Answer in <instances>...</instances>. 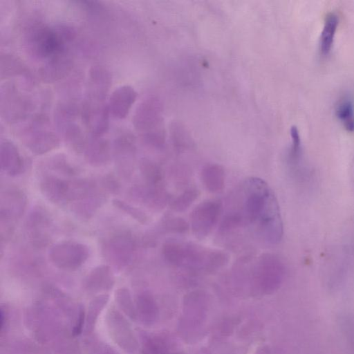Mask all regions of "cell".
Returning <instances> with one entry per match:
<instances>
[{
    "mask_svg": "<svg viewBox=\"0 0 354 354\" xmlns=\"http://www.w3.org/2000/svg\"><path fill=\"white\" fill-rule=\"evenodd\" d=\"M243 202L239 211L243 223L249 225L261 240L269 244L279 243L283 222L277 200L268 183L257 177L248 178L243 186Z\"/></svg>",
    "mask_w": 354,
    "mask_h": 354,
    "instance_id": "obj_1",
    "label": "cell"
},
{
    "mask_svg": "<svg viewBox=\"0 0 354 354\" xmlns=\"http://www.w3.org/2000/svg\"><path fill=\"white\" fill-rule=\"evenodd\" d=\"M161 252L170 265L196 273H212L226 266L229 261L228 255L223 251L175 240L165 241Z\"/></svg>",
    "mask_w": 354,
    "mask_h": 354,
    "instance_id": "obj_2",
    "label": "cell"
},
{
    "mask_svg": "<svg viewBox=\"0 0 354 354\" xmlns=\"http://www.w3.org/2000/svg\"><path fill=\"white\" fill-rule=\"evenodd\" d=\"M75 29L68 25L48 26L41 21L29 24L23 35V46L30 57L45 62L68 48L75 38Z\"/></svg>",
    "mask_w": 354,
    "mask_h": 354,
    "instance_id": "obj_3",
    "label": "cell"
},
{
    "mask_svg": "<svg viewBox=\"0 0 354 354\" xmlns=\"http://www.w3.org/2000/svg\"><path fill=\"white\" fill-rule=\"evenodd\" d=\"M209 304V297L203 290H193L185 295L177 329L187 343H196L205 336Z\"/></svg>",
    "mask_w": 354,
    "mask_h": 354,
    "instance_id": "obj_4",
    "label": "cell"
},
{
    "mask_svg": "<svg viewBox=\"0 0 354 354\" xmlns=\"http://www.w3.org/2000/svg\"><path fill=\"white\" fill-rule=\"evenodd\" d=\"M284 268L281 260L274 254H261L245 274L250 292L254 295H268L280 286Z\"/></svg>",
    "mask_w": 354,
    "mask_h": 354,
    "instance_id": "obj_5",
    "label": "cell"
},
{
    "mask_svg": "<svg viewBox=\"0 0 354 354\" xmlns=\"http://www.w3.org/2000/svg\"><path fill=\"white\" fill-rule=\"evenodd\" d=\"M24 145L34 154L46 153L59 145V138L52 128L48 116L34 113L20 129Z\"/></svg>",
    "mask_w": 354,
    "mask_h": 354,
    "instance_id": "obj_6",
    "label": "cell"
},
{
    "mask_svg": "<svg viewBox=\"0 0 354 354\" xmlns=\"http://www.w3.org/2000/svg\"><path fill=\"white\" fill-rule=\"evenodd\" d=\"M160 112L158 101L149 97L138 105L133 118L135 130L142 141L156 148L162 147L164 142Z\"/></svg>",
    "mask_w": 354,
    "mask_h": 354,
    "instance_id": "obj_7",
    "label": "cell"
},
{
    "mask_svg": "<svg viewBox=\"0 0 354 354\" xmlns=\"http://www.w3.org/2000/svg\"><path fill=\"white\" fill-rule=\"evenodd\" d=\"M34 109L32 98L15 84H6L1 87V114L8 122L12 124L29 119Z\"/></svg>",
    "mask_w": 354,
    "mask_h": 354,
    "instance_id": "obj_8",
    "label": "cell"
},
{
    "mask_svg": "<svg viewBox=\"0 0 354 354\" xmlns=\"http://www.w3.org/2000/svg\"><path fill=\"white\" fill-rule=\"evenodd\" d=\"M89 249L85 244L64 241L53 245L49 250L48 258L59 269L73 271L79 269L88 259Z\"/></svg>",
    "mask_w": 354,
    "mask_h": 354,
    "instance_id": "obj_9",
    "label": "cell"
},
{
    "mask_svg": "<svg viewBox=\"0 0 354 354\" xmlns=\"http://www.w3.org/2000/svg\"><path fill=\"white\" fill-rule=\"evenodd\" d=\"M80 115L91 136L102 137L107 132L110 113L106 100L84 97Z\"/></svg>",
    "mask_w": 354,
    "mask_h": 354,
    "instance_id": "obj_10",
    "label": "cell"
},
{
    "mask_svg": "<svg viewBox=\"0 0 354 354\" xmlns=\"http://www.w3.org/2000/svg\"><path fill=\"white\" fill-rule=\"evenodd\" d=\"M221 211V203L217 200H205L196 206L190 214V226L197 239H203L212 232Z\"/></svg>",
    "mask_w": 354,
    "mask_h": 354,
    "instance_id": "obj_11",
    "label": "cell"
},
{
    "mask_svg": "<svg viewBox=\"0 0 354 354\" xmlns=\"http://www.w3.org/2000/svg\"><path fill=\"white\" fill-rule=\"evenodd\" d=\"M73 65V57L66 48L44 62L39 68V76L45 83H53L66 77Z\"/></svg>",
    "mask_w": 354,
    "mask_h": 354,
    "instance_id": "obj_12",
    "label": "cell"
},
{
    "mask_svg": "<svg viewBox=\"0 0 354 354\" xmlns=\"http://www.w3.org/2000/svg\"><path fill=\"white\" fill-rule=\"evenodd\" d=\"M103 247L106 258L119 268L124 267L130 263L134 251L131 237L124 233L112 236Z\"/></svg>",
    "mask_w": 354,
    "mask_h": 354,
    "instance_id": "obj_13",
    "label": "cell"
},
{
    "mask_svg": "<svg viewBox=\"0 0 354 354\" xmlns=\"http://www.w3.org/2000/svg\"><path fill=\"white\" fill-rule=\"evenodd\" d=\"M50 225L51 220L48 212L41 207H34L26 220L30 242L38 247L46 245L50 239L48 233Z\"/></svg>",
    "mask_w": 354,
    "mask_h": 354,
    "instance_id": "obj_14",
    "label": "cell"
},
{
    "mask_svg": "<svg viewBox=\"0 0 354 354\" xmlns=\"http://www.w3.org/2000/svg\"><path fill=\"white\" fill-rule=\"evenodd\" d=\"M137 98V92L129 85L115 88L108 101L110 115L115 119L122 120L129 114Z\"/></svg>",
    "mask_w": 354,
    "mask_h": 354,
    "instance_id": "obj_15",
    "label": "cell"
},
{
    "mask_svg": "<svg viewBox=\"0 0 354 354\" xmlns=\"http://www.w3.org/2000/svg\"><path fill=\"white\" fill-rule=\"evenodd\" d=\"M113 155L121 171H126V175L133 169L136 154L135 140L129 133H122L113 142Z\"/></svg>",
    "mask_w": 354,
    "mask_h": 354,
    "instance_id": "obj_16",
    "label": "cell"
},
{
    "mask_svg": "<svg viewBox=\"0 0 354 354\" xmlns=\"http://www.w3.org/2000/svg\"><path fill=\"white\" fill-rule=\"evenodd\" d=\"M110 333L118 345L124 350L133 351L138 347V342L129 323L117 311L109 313Z\"/></svg>",
    "mask_w": 354,
    "mask_h": 354,
    "instance_id": "obj_17",
    "label": "cell"
},
{
    "mask_svg": "<svg viewBox=\"0 0 354 354\" xmlns=\"http://www.w3.org/2000/svg\"><path fill=\"white\" fill-rule=\"evenodd\" d=\"M71 181L48 175L39 181V189L42 194L50 201L62 204L70 201Z\"/></svg>",
    "mask_w": 354,
    "mask_h": 354,
    "instance_id": "obj_18",
    "label": "cell"
},
{
    "mask_svg": "<svg viewBox=\"0 0 354 354\" xmlns=\"http://www.w3.org/2000/svg\"><path fill=\"white\" fill-rule=\"evenodd\" d=\"M0 162L1 169L12 176L20 174L24 169L23 157L17 146L9 140L1 143Z\"/></svg>",
    "mask_w": 354,
    "mask_h": 354,
    "instance_id": "obj_19",
    "label": "cell"
},
{
    "mask_svg": "<svg viewBox=\"0 0 354 354\" xmlns=\"http://www.w3.org/2000/svg\"><path fill=\"white\" fill-rule=\"evenodd\" d=\"M85 159L93 167H100L108 163L111 158V146L102 137H92L84 149Z\"/></svg>",
    "mask_w": 354,
    "mask_h": 354,
    "instance_id": "obj_20",
    "label": "cell"
},
{
    "mask_svg": "<svg viewBox=\"0 0 354 354\" xmlns=\"http://www.w3.org/2000/svg\"><path fill=\"white\" fill-rule=\"evenodd\" d=\"M26 203V196L21 190L12 188L6 190L1 198V219L10 220L19 217L23 214Z\"/></svg>",
    "mask_w": 354,
    "mask_h": 354,
    "instance_id": "obj_21",
    "label": "cell"
},
{
    "mask_svg": "<svg viewBox=\"0 0 354 354\" xmlns=\"http://www.w3.org/2000/svg\"><path fill=\"white\" fill-rule=\"evenodd\" d=\"M114 284V277L110 267L100 265L88 273L84 282L86 290L91 292L110 290Z\"/></svg>",
    "mask_w": 354,
    "mask_h": 354,
    "instance_id": "obj_22",
    "label": "cell"
},
{
    "mask_svg": "<svg viewBox=\"0 0 354 354\" xmlns=\"http://www.w3.org/2000/svg\"><path fill=\"white\" fill-rule=\"evenodd\" d=\"M131 193L133 198L153 208L163 207L167 200V192L162 186H137L131 189Z\"/></svg>",
    "mask_w": 354,
    "mask_h": 354,
    "instance_id": "obj_23",
    "label": "cell"
},
{
    "mask_svg": "<svg viewBox=\"0 0 354 354\" xmlns=\"http://www.w3.org/2000/svg\"><path fill=\"white\" fill-rule=\"evenodd\" d=\"M136 314L147 326L154 324L158 317L159 310L153 295L148 291L140 293L136 299Z\"/></svg>",
    "mask_w": 354,
    "mask_h": 354,
    "instance_id": "obj_24",
    "label": "cell"
},
{
    "mask_svg": "<svg viewBox=\"0 0 354 354\" xmlns=\"http://www.w3.org/2000/svg\"><path fill=\"white\" fill-rule=\"evenodd\" d=\"M201 178L205 188L211 193L221 192L225 187V173L218 164H207L201 170Z\"/></svg>",
    "mask_w": 354,
    "mask_h": 354,
    "instance_id": "obj_25",
    "label": "cell"
},
{
    "mask_svg": "<svg viewBox=\"0 0 354 354\" xmlns=\"http://www.w3.org/2000/svg\"><path fill=\"white\" fill-rule=\"evenodd\" d=\"M142 354H180L169 337L155 335L147 336L142 343Z\"/></svg>",
    "mask_w": 354,
    "mask_h": 354,
    "instance_id": "obj_26",
    "label": "cell"
},
{
    "mask_svg": "<svg viewBox=\"0 0 354 354\" xmlns=\"http://www.w3.org/2000/svg\"><path fill=\"white\" fill-rule=\"evenodd\" d=\"M106 201L103 194L95 193L84 198L74 201L71 205V211L77 217L90 219Z\"/></svg>",
    "mask_w": 354,
    "mask_h": 354,
    "instance_id": "obj_27",
    "label": "cell"
},
{
    "mask_svg": "<svg viewBox=\"0 0 354 354\" xmlns=\"http://www.w3.org/2000/svg\"><path fill=\"white\" fill-rule=\"evenodd\" d=\"M338 22L339 17L335 12H330L325 17L319 39V50L324 56L331 50Z\"/></svg>",
    "mask_w": 354,
    "mask_h": 354,
    "instance_id": "obj_28",
    "label": "cell"
},
{
    "mask_svg": "<svg viewBox=\"0 0 354 354\" xmlns=\"http://www.w3.org/2000/svg\"><path fill=\"white\" fill-rule=\"evenodd\" d=\"M28 70L14 55L1 53V78L21 75H27Z\"/></svg>",
    "mask_w": 354,
    "mask_h": 354,
    "instance_id": "obj_29",
    "label": "cell"
},
{
    "mask_svg": "<svg viewBox=\"0 0 354 354\" xmlns=\"http://www.w3.org/2000/svg\"><path fill=\"white\" fill-rule=\"evenodd\" d=\"M335 114L346 131H354V104L351 98L344 97L338 102Z\"/></svg>",
    "mask_w": 354,
    "mask_h": 354,
    "instance_id": "obj_30",
    "label": "cell"
},
{
    "mask_svg": "<svg viewBox=\"0 0 354 354\" xmlns=\"http://www.w3.org/2000/svg\"><path fill=\"white\" fill-rule=\"evenodd\" d=\"M140 170L147 185L161 187L163 174L158 165L149 159L142 158L140 162Z\"/></svg>",
    "mask_w": 354,
    "mask_h": 354,
    "instance_id": "obj_31",
    "label": "cell"
},
{
    "mask_svg": "<svg viewBox=\"0 0 354 354\" xmlns=\"http://www.w3.org/2000/svg\"><path fill=\"white\" fill-rule=\"evenodd\" d=\"M199 191L192 187L184 190L170 203V208L177 212L185 211L198 197Z\"/></svg>",
    "mask_w": 354,
    "mask_h": 354,
    "instance_id": "obj_32",
    "label": "cell"
},
{
    "mask_svg": "<svg viewBox=\"0 0 354 354\" xmlns=\"http://www.w3.org/2000/svg\"><path fill=\"white\" fill-rule=\"evenodd\" d=\"M108 300L109 295L104 294L95 297L91 302L86 319V329L87 333L93 329L99 313H100Z\"/></svg>",
    "mask_w": 354,
    "mask_h": 354,
    "instance_id": "obj_33",
    "label": "cell"
},
{
    "mask_svg": "<svg viewBox=\"0 0 354 354\" xmlns=\"http://www.w3.org/2000/svg\"><path fill=\"white\" fill-rule=\"evenodd\" d=\"M112 203L118 209L128 214L142 224L145 223L148 220L147 214L142 209L134 207L124 201L118 198H114L112 200Z\"/></svg>",
    "mask_w": 354,
    "mask_h": 354,
    "instance_id": "obj_34",
    "label": "cell"
},
{
    "mask_svg": "<svg viewBox=\"0 0 354 354\" xmlns=\"http://www.w3.org/2000/svg\"><path fill=\"white\" fill-rule=\"evenodd\" d=\"M115 300L120 308L131 318L135 319L137 316L136 310L131 300L128 289L120 288L115 292Z\"/></svg>",
    "mask_w": 354,
    "mask_h": 354,
    "instance_id": "obj_35",
    "label": "cell"
},
{
    "mask_svg": "<svg viewBox=\"0 0 354 354\" xmlns=\"http://www.w3.org/2000/svg\"><path fill=\"white\" fill-rule=\"evenodd\" d=\"M162 229L170 233L183 234L188 231L189 225L180 217L165 218L162 223Z\"/></svg>",
    "mask_w": 354,
    "mask_h": 354,
    "instance_id": "obj_36",
    "label": "cell"
},
{
    "mask_svg": "<svg viewBox=\"0 0 354 354\" xmlns=\"http://www.w3.org/2000/svg\"><path fill=\"white\" fill-rule=\"evenodd\" d=\"M86 344L88 354H118L112 347L98 339H88Z\"/></svg>",
    "mask_w": 354,
    "mask_h": 354,
    "instance_id": "obj_37",
    "label": "cell"
},
{
    "mask_svg": "<svg viewBox=\"0 0 354 354\" xmlns=\"http://www.w3.org/2000/svg\"><path fill=\"white\" fill-rule=\"evenodd\" d=\"M290 136L292 140L291 156L296 158L300 151L301 139L299 131L295 126H292L290 129Z\"/></svg>",
    "mask_w": 354,
    "mask_h": 354,
    "instance_id": "obj_38",
    "label": "cell"
},
{
    "mask_svg": "<svg viewBox=\"0 0 354 354\" xmlns=\"http://www.w3.org/2000/svg\"><path fill=\"white\" fill-rule=\"evenodd\" d=\"M103 186L109 192L116 194L120 189V184L117 178L112 174H108L103 179Z\"/></svg>",
    "mask_w": 354,
    "mask_h": 354,
    "instance_id": "obj_39",
    "label": "cell"
},
{
    "mask_svg": "<svg viewBox=\"0 0 354 354\" xmlns=\"http://www.w3.org/2000/svg\"><path fill=\"white\" fill-rule=\"evenodd\" d=\"M235 325V319L230 318L223 320L218 327L219 333L223 336L230 335L234 331Z\"/></svg>",
    "mask_w": 354,
    "mask_h": 354,
    "instance_id": "obj_40",
    "label": "cell"
},
{
    "mask_svg": "<svg viewBox=\"0 0 354 354\" xmlns=\"http://www.w3.org/2000/svg\"><path fill=\"white\" fill-rule=\"evenodd\" d=\"M84 312L81 308L80 310L78 318H77V320L76 322V324H75V328H74V334L75 335H79L81 333V331H82V326H83L84 317Z\"/></svg>",
    "mask_w": 354,
    "mask_h": 354,
    "instance_id": "obj_41",
    "label": "cell"
},
{
    "mask_svg": "<svg viewBox=\"0 0 354 354\" xmlns=\"http://www.w3.org/2000/svg\"><path fill=\"white\" fill-rule=\"evenodd\" d=\"M254 354H270V349L268 346H261L256 350Z\"/></svg>",
    "mask_w": 354,
    "mask_h": 354,
    "instance_id": "obj_42",
    "label": "cell"
},
{
    "mask_svg": "<svg viewBox=\"0 0 354 354\" xmlns=\"http://www.w3.org/2000/svg\"><path fill=\"white\" fill-rule=\"evenodd\" d=\"M198 354H212L209 350L206 349V348H203L201 350V351L199 352Z\"/></svg>",
    "mask_w": 354,
    "mask_h": 354,
    "instance_id": "obj_43",
    "label": "cell"
}]
</instances>
